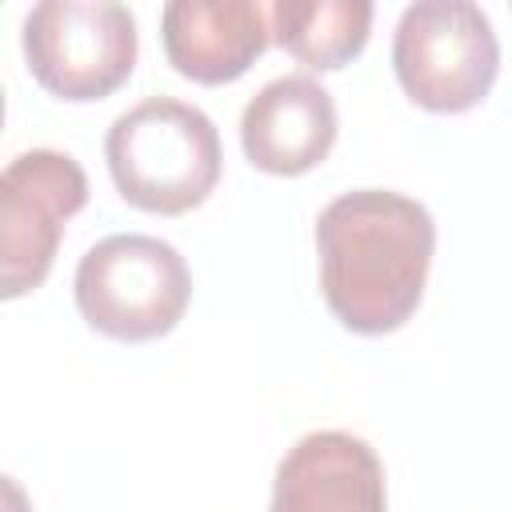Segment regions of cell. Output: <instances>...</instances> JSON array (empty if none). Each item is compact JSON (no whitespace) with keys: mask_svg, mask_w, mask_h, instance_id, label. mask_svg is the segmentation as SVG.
<instances>
[{"mask_svg":"<svg viewBox=\"0 0 512 512\" xmlns=\"http://www.w3.org/2000/svg\"><path fill=\"white\" fill-rule=\"evenodd\" d=\"M240 144L260 172H312L336 144V104L328 88L312 76H276L248 100Z\"/></svg>","mask_w":512,"mask_h":512,"instance_id":"cell-8","label":"cell"},{"mask_svg":"<svg viewBox=\"0 0 512 512\" xmlns=\"http://www.w3.org/2000/svg\"><path fill=\"white\" fill-rule=\"evenodd\" d=\"M192 276L184 256L156 236L116 232L96 240L76 264V308L112 340H156L188 308Z\"/></svg>","mask_w":512,"mask_h":512,"instance_id":"cell-3","label":"cell"},{"mask_svg":"<svg viewBox=\"0 0 512 512\" xmlns=\"http://www.w3.org/2000/svg\"><path fill=\"white\" fill-rule=\"evenodd\" d=\"M168 64L196 84L244 76L272 40L268 4L252 0H172L160 16Z\"/></svg>","mask_w":512,"mask_h":512,"instance_id":"cell-9","label":"cell"},{"mask_svg":"<svg viewBox=\"0 0 512 512\" xmlns=\"http://www.w3.org/2000/svg\"><path fill=\"white\" fill-rule=\"evenodd\" d=\"M268 512H388L384 464L352 432H308L284 452Z\"/></svg>","mask_w":512,"mask_h":512,"instance_id":"cell-7","label":"cell"},{"mask_svg":"<svg viewBox=\"0 0 512 512\" xmlns=\"http://www.w3.org/2000/svg\"><path fill=\"white\" fill-rule=\"evenodd\" d=\"M268 20H272V40L288 56H296L308 68L332 72V68H344L352 56H360V48L368 44L372 4L364 0H312V4L280 0V4H268Z\"/></svg>","mask_w":512,"mask_h":512,"instance_id":"cell-10","label":"cell"},{"mask_svg":"<svg viewBox=\"0 0 512 512\" xmlns=\"http://www.w3.org/2000/svg\"><path fill=\"white\" fill-rule=\"evenodd\" d=\"M136 20L112 0H48L24 16L28 72L60 100L116 92L136 68Z\"/></svg>","mask_w":512,"mask_h":512,"instance_id":"cell-5","label":"cell"},{"mask_svg":"<svg viewBox=\"0 0 512 512\" xmlns=\"http://www.w3.org/2000/svg\"><path fill=\"white\" fill-rule=\"evenodd\" d=\"M392 68L412 104L428 112H468L492 92L500 72L492 20L468 0L408 4L396 24Z\"/></svg>","mask_w":512,"mask_h":512,"instance_id":"cell-4","label":"cell"},{"mask_svg":"<svg viewBox=\"0 0 512 512\" xmlns=\"http://www.w3.org/2000/svg\"><path fill=\"white\" fill-rule=\"evenodd\" d=\"M436 224L424 204L388 188L336 196L316 220L320 288L332 316L360 336L396 332L420 304Z\"/></svg>","mask_w":512,"mask_h":512,"instance_id":"cell-1","label":"cell"},{"mask_svg":"<svg viewBox=\"0 0 512 512\" xmlns=\"http://www.w3.org/2000/svg\"><path fill=\"white\" fill-rule=\"evenodd\" d=\"M88 204L84 168L52 148L20 152L0 176V296L16 300L44 284L64 220Z\"/></svg>","mask_w":512,"mask_h":512,"instance_id":"cell-6","label":"cell"},{"mask_svg":"<svg viewBox=\"0 0 512 512\" xmlns=\"http://www.w3.org/2000/svg\"><path fill=\"white\" fill-rule=\"evenodd\" d=\"M116 192L156 216H180L208 200L220 180L216 124L172 96H148L112 120L104 140Z\"/></svg>","mask_w":512,"mask_h":512,"instance_id":"cell-2","label":"cell"}]
</instances>
